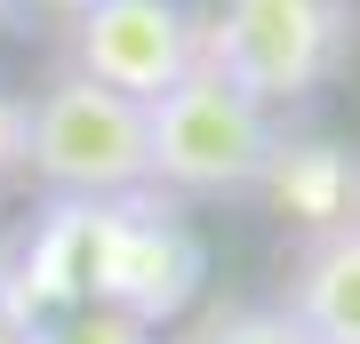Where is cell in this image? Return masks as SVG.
<instances>
[{"instance_id":"obj_1","label":"cell","mask_w":360,"mask_h":344,"mask_svg":"<svg viewBox=\"0 0 360 344\" xmlns=\"http://www.w3.org/2000/svg\"><path fill=\"white\" fill-rule=\"evenodd\" d=\"M144 144H153V184L184 192V200H248L288 160L272 113L248 104L240 89H224L200 64L144 104Z\"/></svg>"},{"instance_id":"obj_2","label":"cell","mask_w":360,"mask_h":344,"mask_svg":"<svg viewBox=\"0 0 360 344\" xmlns=\"http://www.w3.org/2000/svg\"><path fill=\"white\" fill-rule=\"evenodd\" d=\"M352 56V8L345 0H217L200 16V72L248 104L281 113V104L321 96Z\"/></svg>"},{"instance_id":"obj_3","label":"cell","mask_w":360,"mask_h":344,"mask_svg":"<svg viewBox=\"0 0 360 344\" xmlns=\"http://www.w3.org/2000/svg\"><path fill=\"white\" fill-rule=\"evenodd\" d=\"M25 168L56 200H136V192H153L144 104L65 64L40 96H25Z\"/></svg>"},{"instance_id":"obj_4","label":"cell","mask_w":360,"mask_h":344,"mask_svg":"<svg viewBox=\"0 0 360 344\" xmlns=\"http://www.w3.org/2000/svg\"><path fill=\"white\" fill-rule=\"evenodd\" d=\"M200 56V16L184 0H96L72 16V72L153 104Z\"/></svg>"},{"instance_id":"obj_5","label":"cell","mask_w":360,"mask_h":344,"mask_svg":"<svg viewBox=\"0 0 360 344\" xmlns=\"http://www.w3.org/2000/svg\"><path fill=\"white\" fill-rule=\"evenodd\" d=\"M312 344H360V217H312L272 296Z\"/></svg>"},{"instance_id":"obj_6","label":"cell","mask_w":360,"mask_h":344,"mask_svg":"<svg viewBox=\"0 0 360 344\" xmlns=\"http://www.w3.org/2000/svg\"><path fill=\"white\" fill-rule=\"evenodd\" d=\"M25 344H153V320L136 305H72L65 320H49V329H25Z\"/></svg>"},{"instance_id":"obj_7","label":"cell","mask_w":360,"mask_h":344,"mask_svg":"<svg viewBox=\"0 0 360 344\" xmlns=\"http://www.w3.org/2000/svg\"><path fill=\"white\" fill-rule=\"evenodd\" d=\"M184 344H312V336L281 305H217V312H200V329Z\"/></svg>"},{"instance_id":"obj_8","label":"cell","mask_w":360,"mask_h":344,"mask_svg":"<svg viewBox=\"0 0 360 344\" xmlns=\"http://www.w3.org/2000/svg\"><path fill=\"white\" fill-rule=\"evenodd\" d=\"M25 177V96L0 80V184Z\"/></svg>"},{"instance_id":"obj_9","label":"cell","mask_w":360,"mask_h":344,"mask_svg":"<svg viewBox=\"0 0 360 344\" xmlns=\"http://www.w3.org/2000/svg\"><path fill=\"white\" fill-rule=\"evenodd\" d=\"M16 8L49 16V25H72V16H80V8H96V0H16Z\"/></svg>"},{"instance_id":"obj_10","label":"cell","mask_w":360,"mask_h":344,"mask_svg":"<svg viewBox=\"0 0 360 344\" xmlns=\"http://www.w3.org/2000/svg\"><path fill=\"white\" fill-rule=\"evenodd\" d=\"M0 344H25V320H16L8 305H0Z\"/></svg>"},{"instance_id":"obj_11","label":"cell","mask_w":360,"mask_h":344,"mask_svg":"<svg viewBox=\"0 0 360 344\" xmlns=\"http://www.w3.org/2000/svg\"><path fill=\"white\" fill-rule=\"evenodd\" d=\"M345 217H360V160H352V200H345Z\"/></svg>"},{"instance_id":"obj_12","label":"cell","mask_w":360,"mask_h":344,"mask_svg":"<svg viewBox=\"0 0 360 344\" xmlns=\"http://www.w3.org/2000/svg\"><path fill=\"white\" fill-rule=\"evenodd\" d=\"M0 16H16V0H0Z\"/></svg>"}]
</instances>
